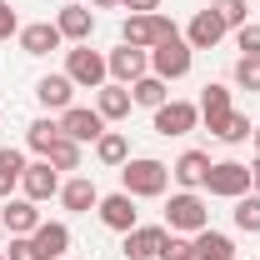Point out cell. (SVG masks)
I'll return each mask as SVG.
<instances>
[{"mask_svg": "<svg viewBox=\"0 0 260 260\" xmlns=\"http://www.w3.org/2000/svg\"><path fill=\"white\" fill-rule=\"evenodd\" d=\"M120 190L135 195V200H155V195L170 190V165L150 160V155H130L120 165Z\"/></svg>", "mask_w": 260, "mask_h": 260, "instance_id": "1", "label": "cell"}, {"mask_svg": "<svg viewBox=\"0 0 260 260\" xmlns=\"http://www.w3.org/2000/svg\"><path fill=\"white\" fill-rule=\"evenodd\" d=\"M205 225H210V205L200 190H180L165 200V230L170 235H200Z\"/></svg>", "mask_w": 260, "mask_h": 260, "instance_id": "2", "label": "cell"}, {"mask_svg": "<svg viewBox=\"0 0 260 260\" xmlns=\"http://www.w3.org/2000/svg\"><path fill=\"white\" fill-rule=\"evenodd\" d=\"M190 65H195V50L185 45V35H180V30L165 35L160 45H150V75H160L165 85H170V80H185Z\"/></svg>", "mask_w": 260, "mask_h": 260, "instance_id": "3", "label": "cell"}, {"mask_svg": "<svg viewBox=\"0 0 260 260\" xmlns=\"http://www.w3.org/2000/svg\"><path fill=\"white\" fill-rule=\"evenodd\" d=\"M200 190L220 195V200H240V195H250V165H240V160H210Z\"/></svg>", "mask_w": 260, "mask_h": 260, "instance_id": "4", "label": "cell"}, {"mask_svg": "<svg viewBox=\"0 0 260 260\" xmlns=\"http://www.w3.org/2000/svg\"><path fill=\"white\" fill-rule=\"evenodd\" d=\"M65 75H70L80 90H100V85L110 80L105 55H100V50H90V45H70V50H65Z\"/></svg>", "mask_w": 260, "mask_h": 260, "instance_id": "5", "label": "cell"}, {"mask_svg": "<svg viewBox=\"0 0 260 260\" xmlns=\"http://www.w3.org/2000/svg\"><path fill=\"white\" fill-rule=\"evenodd\" d=\"M165 35H175V20L170 15H125V25H120V40L135 45V50H150V45H160Z\"/></svg>", "mask_w": 260, "mask_h": 260, "instance_id": "6", "label": "cell"}, {"mask_svg": "<svg viewBox=\"0 0 260 260\" xmlns=\"http://www.w3.org/2000/svg\"><path fill=\"white\" fill-rule=\"evenodd\" d=\"M55 120H60V135L75 140V145H95L100 135H105V115H100V110H85V105H70Z\"/></svg>", "mask_w": 260, "mask_h": 260, "instance_id": "7", "label": "cell"}, {"mask_svg": "<svg viewBox=\"0 0 260 260\" xmlns=\"http://www.w3.org/2000/svg\"><path fill=\"white\" fill-rule=\"evenodd\" d=\"M105 70H110V80L115 85H135L140 75H150V50H135V45H115L110 55H105Z\"/></svg>", "mask_w": 260, "mask_h": 260, "instance_id": "8", "label": "cell"}, {"mask_svg": "<svg viewBox=\"0 0 260 260\" xmlns=\"http://www.w3.org/2000/svg\"><path fill=\"white\" fill-rule=\"evenodd\" d=\"M155 115V135H190L195 125H200V105L195 100H165L160 110H150Z\"/></svg>", "mask_w": 260, "mask_h": 260, "instance_id": "9", "label": "cell"}, {"mask_svg": "<svg viewBox=\"0 0 260 260\" xmlns=\"http://www.w3.org/2000/svg\"><path fill=\"white\" fill-rule=\"evenodd\" d=\"M95 215H100V225H105V230H115V235H125V230H135V225H140L135 195H125V190H115V195H100Z\"/></svg>", "mask_w": 260, "mask_h": 260, "instance_id": "10", "label": "cell"}, {"mask_svg": "<svg viewBox=\"0 0 260 260\" xmlns=\"http://www.w3.org/2000/svg\"><path fill=\"white\" fill-rule=\"evenodd\" d=\"M55 30H60L70 45H90V35H95V10L80 5V0H65L60 15H55Z\"/></svg>", "mask_w": 260, "mask_h": 260, "instance_id": "11", "label": "cell"}, {"mask_svg": "<svg viewBox=\"0 0 260 260\" xmlns=\"http://www.w3.org/2000/svg\"><path fill=\"white\" fill-rule=\"evenodd\" d=\"M20 195L35 200V205H45L50 195H60V170H55L50 160H30L25 175H20Z\"/></svg>", "mask_w": 260, "mask_h": 260, "instance_id": "12", "label": "cell"}, {"mask_svg": "<svg viewBox=\"0 0 260 260\" xmlns=\"http://www.w3.org/2000/svg\"><path fill=\"white\" fill-rule=\"evenodd\" d=\"M195 105H200V120H205V130H210V135H220V130H225V120L235 115V105H230V85H215V80L200 90V100H195Z\"/></svg>", "mask_w": 260, "mask_h": 260, "instance_id": "13", "label": "cell"}, {"mask_svg": "<svg viewBox=\"0 0 260 260\" xmlns=\"http://www.w3.org/2000/svg\"><path fill=\"white\" fill-rule=\"evenodd\" d=\"M225 35H230V30H225V20H220L210 5H205V10H195V20L185 25V45H190V50H215Z\"/></svg>", "mask_w": 260, "mask_h": 260, "instance_id": "14", "label": "cell"}, {"mask_svg": "<svg viewBox=\"0 0 260 260\" xmlns=\"http://www.w3.org/2000/svg\"><path fill=\"white\" fill-rule=\"evenodd\" d=\"M55 200H60L70 215H90L100 205V190H95L90 175H70V180H60V195H55Z\"/></svg>", "mask_w": 260, "mask_h": 260, "instance_id": "15", "label": "cell"}, {"mask_svg": "<svg viewBox=\"0 0 260 260\" xmlns=\"http://www.w3.org/2000/svg\"><path fill=\"white\" fill-rule=\"evenodd\" d=\"M40 220H45V215H40V205L25 200V195H10V200H5V210H0V225L10 230V235H35Z\"/></svg>", "mask_w": 260, "mask_h": 260, "instance_id": "16", "label": "cell"}, {"mask_svg": "<svg viewBox=\"0 0 260 260\" xmlns=\"http://www.w3.org/2000/svg\"><path fill=\"white\" fill-rule=\"evenodd\" d=\"M35 100H40V105H45V110H55V115H60V110H70V105H75V80H70V75H40V80H35Z\"/></svg>", "mask_w": 260, "mask_h": 260, "instance_id": "17", "label": "cell"}, {"mask_svg": "<svg viewBox=\"0 0 260 260\" xmlns=\"http://www.w3.org/2000/svg\"><path fill=\"white\" fill-rule=\"evenodd\" d=\"M20 50L25 55H50V50H60L65 45V35L55 30V20H35V25H20Z\"/></svg>", "mask_w": 260, "mask_h": 260, "instance_id": "18", "label": "cell"}, {"mask_svg": "<svg viewBox=\"0 0 260 260\" xmlns=\"http://www.w3.org/2000/svg\"><path fill=\"white\" fill-rule=\"evenodd\" d=\"M30 240H35V250H40V260H65V250H70V225L65 220H40Z\"/></svg>", "mask_w": 260, "mask_h": 260, "instance_id": "19", "label": "cell"}, {"mask_svg": "<svg viewBox=\"0 0 260 260\" xmlns=\"http://www.w3.org/2000/svg\"><path fill=\"white\" fill-rule=\"evenodd\" d=\"M165 235H170L165 225H135V230H125V260H155L160 245H165Z\"/></svg>", "mask_w": 260, "mask_h": 260, "instance_id": "20", "label": "cell"}, {"mask_svg": "<svg viewBox=\"0 0 260 260\" xmlns=\"http://www.w3.org/2000/svg\"><path fill=\"white\" fill-rule=\"evenodd\" d=\"M205 170H210V155H205V150H185L180 160L170 165V180H175L180 190H200V185H205Z\"/></svg>", "mask_w": 260, "mask_h": 260, "instance_id": "21", "label": "cell"}, {"mask_svg": "<svg viewBox=\"0 0 260 260\" xmlns=\"http://www.w3.org/2000/svg\"><path fill=\"white\" fill-rule=\"evenodd\" d=\"M95 110L105 115V125L110 120H125L130 110H135V100H130V85H115V80H105L95 90Z\"/></svg>", "mask_w": 260, "mask_h": 260, "instance_id": "22", "label": "cell"}, {"mask_svg": "<svg viewBox=\"0 0 260 260\" xmlns=\"http://www.w3.org/2000/svg\"><path fill=\"white\" fill-rule=\"evenodd\" d=\"M195 240V260H235V240H230L225 230H200V235H190Z\"/></svg>", "mask_w": 260, "mask_h": 260, "instance_id": "23", "label": "cell"}, {"mask_svg": "<svg viewBox=\"0 0 260 260\" xmlns=\"http://www.w3.org/2000/svg\"><path fill=\"white\" fill-rule=\"evenodd\" d=\"M25 155H20V150H15V145H5V150H0V200H10V195L20 190V175H25Z\"/></svg>", "mask_w": 260, "mask_h": 260, "instance_id": "24", "label": "cell"}, {"mask_svg": "<svg viewBox=\"0 0 260 260\" xmlns=\"http://www.w3.org/2000/svg\"><path fill=\"white\" fill-rule=\"evenodd\" d=\"M130 100H135V105H145V110H160L165 100H170V85H165L160 75H140V80L130 85Z\"/></svg>", "mask_w": 260, "mask_h": 260, "instance_id": "25", "label": "cell"}, {"mask_svg": "<svg viewBox=\"0 0 260 260\" xmlns=\"http://www.w3.org/2000/svg\"><path fill=\"white\" fill-rule=\"evenodd\" d=\"M95 160L110 165V170H120V165L130 160V140L120 135V130H105V135L95 140Z\"/></svg>", "mask_w": 260, "mask_h": 260, "instance_id": "26", "label": "cell"}, {"mask_svg": "<svg viewBox=\"0 0 260 260\" xmlns=\"http://www.w3.org/2000/svg\"><path fill=\"white\" fill-rule=\"evenodd\" d=\"M55 140H60V120H50V115H40V120H30V125H25V145H30L35 155H45Z\"/></svg>", "mask_w": 260, "mask_h": 260, "instance_id": "27", "label": "cell"}, {"mask_svg": "<svg viewBox=\"0 0 260 260\" xmlns=\"http://www.w3.org/2000/svg\"><path fill=\"white\" fill-rule=\"evenodd\" d=\"M230 220H235V230H245V235H260V195H240L235 200V210H230Z\"/></svg>", "mask_w": 260, "mask_h": 260, "instance_id": "28", "label": "cell"}, {"mask_svg": "<svg viewBox=\"0 0 260 260\" xmlns=\"http://www.w3.org/2000/svg\"><path fill=\"white\" fill-rule=\"evenodd\" d=\"M210 10L225 20V30H240V25H250V0H210Z\"/></svg>", "mask_w": 260, "mask_h": 260, "instance_id": "29", "label": "cell"}, {"mask_svg": "<svg viewBox=\"0 0 260 260\" xmlns=\"http://www.w3.org/2000/svg\"><path fill=\"white\" fill-rule=\"evenodd\" d=\"M40 160H50L55 165V170H80V145H75V140H55V145H50V150H45V155H40Z\"/></svg>", "mask_w": 260, "mask_h": 260, "instance_id": "30", "label": "cell"}, {"mask_svg": "<svg viewBox=\"0 0 260 260\" xmlns=\"http://www.w3.org/2000/svg\"><path fill=\"white\" fill-rule=\"evenodd\" d=\"M250 135H255V125H250V115H245V110H235V115L225 120V130H220L215 140H225V145H240V140H250Z\"/></svg>", "mask_w": 260, "mask_h": 260, "instance_id": "31", "label": "cell"}, {"mask_svg": "<svg viewBox=\"0 0 260 260\" xmlns=\"http://www.w3.org/2000/svg\"><path fill=\"white\" fill-rule=\"evenodd\" d=\"M235 85L240 90H260V55H240L235 60Z\"/></svg>", "mask_w": 260, "mask_h": 260, "instance_id": "32", "label": "cell"}, {"mask_svg": "<svg viewBox=\"0 0 260 260\" xmlns=\"http://www.w3.org/2000/svg\"><path fill=\"white\" fill-rule=\"evenodd\" d=\"M155 260H195V240L190 235H165V245H160Z\"/></svg>", "mask_w": 260, "mask_h": 260, "instance_id": "33", "label": "cell"}, {"mask_svg": "<svg viewBox=\"0 0 260 260\" xmlns=\"http://www.w3.org/2000/svg\"><path fill=\"white\" fill-rule=\"evenodd\" d=\"M5 260H40V250H35L30 235H10V250H5Z\"/></svg>", "mask_w": 260, "mask_h": 260, "instance_id": "34", "label": "cell"}, {"mask_svg": "<svg viewBox=\"0 0 260 260\" xmlns=\"http://www.w3.org/2000/svg\"><path fill=\"white\" fill-rule=\"evenodd\" d=\"M235 45H240L245 55H260V25H240V30H235Z\"/></svg>", "mask_w": 260, "mask_h": 260, "instance_id": "35", "label": "cell"}, {"mask_svg": "<svg viewBox=\"0 0 260 260\" xmlns=\"http://www.w3.org/2000/svg\"><path fill=\"white\" fill-rule=\"evenodd\" d=\"M10 35H20V15L10 10V0H0V40H10Z\"/></svg>", "mask_w": 260, "mask_h": 260, "instance_id": "36", "label": "cell"}, {"mask_svg": "<svg viewBox=\"0 0 260 260\" xmlns=\"http://www.w3.org/2000/svg\"><path fill=\"white\" fill-rule=\"evenodd\" d=\"M120 5H125L130 15H155L160 10V0H120Z\"/></svg>", "mask_w": 260, "mask_h": 260, "instance_id": "37", "label": "cell"}, {"mask_svg": "<svg viewBox=\"0 0 260 260\" xmlns=\"http://www.w3.org/2000/svg\"><path fill=\"white\" fill-rule=\"evenodd\" d=\"M250 190L260 195V155H255V165H250Z\"/></svg>", "mask_w": 260, "mask_h": 260, "instance_id": "38", "label": "cell"}, {"mask_svg": "<svg viewBox=\"0 0 260 260\" xmlns=\"http://www.w3.org/2000/svg\"><path fill=\"white\" fill-rule=\"evenodd\" d=\"M120 0H90V10H115Z\"/></svg>", "mask_w": 260, "mask_h": 260, "instance_id": "39", "label": "cell"}, {"mask_svg": "<svg viewBox=\"0 0 260 260\" xmlns=\"http://www.w3.org/2000/svg\"><path fill=\"white\" fill-rule=\"evenodd\" d=\"M250 140H255V155H260V125H255V135H250Z\"/></svg>", "mask_w": 260, "mask_h": 260, "instance_id": "40", "label": "cell"}, {"mask_svg": "<svg viewBox=\"0 0 260 260\" xmlns=\"http://www.w3.org/2000/svg\"><path fill=\"white\" fill-rule=\"evenodd\" d=\"M0 260H5V250H0Z\"/></svg>", "mask_w": 260, "mask_h": 260, "instance_id": "41", "label": "cell"}, {"mask_svg": "<svg viewBox=\"0 0 260 260\" xmlns=\"http://www.w3.org/2000/svg\"><path fill=\"white\" fill-rule=\"evenodd\" d=\"M0 115H5V110H0Z\"/></svg>", "mask_w": 260, "mask_h": 260, "instance_id": "42", "label": "cell"}]
</instances>
